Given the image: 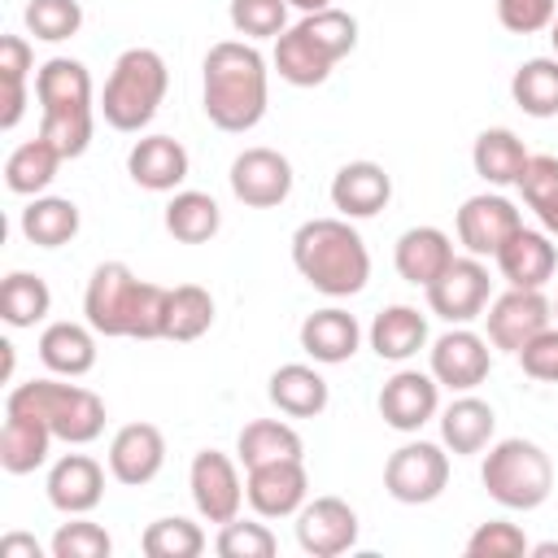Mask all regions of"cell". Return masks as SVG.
I'll return each mask as SVG.
<instances>
[{
  "mask_svg": "<svg viewBox=\"0 0 558 558\" xmlns=\"http://www.w3.org/2000/svg\"><path fill=\"white\" fill-rule=\"evenodd\" d=\"M244 497H248V506L262 519H288V514H296L305 506V497H310L305 462L301 458H279V462L248 466Z\"/></svg>",
  "mask_w": 558,
  "mask_h": 558,
  "instance_id": "cell-13",
  "label": "cell"
},
{
  "mask_svg": "<svg viewBox=\"0 0 558 558\" xmlns=\"http://www.w3.org/2000/svg\"><path fill=\"white\" fill-rule=\"evenodd\" d=\"M493 427H497V414L480 397H458L440 414V440L453 453H480V449H488Z\"/></svg>",
  "mask_w": 558,
  "mask_h": 558,
  "instance_id": "cell-29",
  "label": "cell"
},
{
  "mask_svg": "<svg viewBox=\"0 0 558 558\" xmlns=\"http://www.w3.org/2000/svg\"><path fill=\"white\" fill-rule=\"evenodd\" d=\"M514 357H519L523 375H532V379H541V384H558V327L536 331Z\"/></svg>",
  "mask_w": 558,
  "mask_h": 558,
  "instance_id": "cell-49",
  "label": "cell"
},
{
  "mask_svg": "<svg viewBox=\"0 0 558 558\" xmlns=\"http://www.w3.org/2000/svg\"><path fill=\"white\" fill-rule=\"evenodd\" d=\"M527 157H532V153L523 148V140H519L514 131H506V126H488V131H480V135H475V148H471L475 174L488 179L493 187H510V183H519Z\"/></svg>",
  "mask_w": 558,
  "mask_h": 558,
  "instance_id": "cell-26",
  "label": "cell"
},
{
  "mask_svg": "<svg viewBox=\"0 0 558 558\" xmlns=\"http://www.w3.org/2000/svg\"><path fill=\"white\" fill-rule=\"evenodd\" d=\"M488 366H493L488 340L475 336L471 327H449V331L432 344V375H436L440 388L471 392L475 384L488 379Z\"/></svg>",
  "mask_w": 558,
  "mask_h": 558,
  "instance_id": "cell-16",
  "label": "cell"
},
{
  "mask_svg": "<svg viewBox=\"0 0 558 558\" xmlns=\"http://www.w3.org/2000/svg\"><path fill=\"white\" fill-rule=\"evenodd\" d=\"M166 87H170V70L161 61V52L153 48H126L109 78H105V92H100V113L113 131H144L161 100H166Z\"/></svg>",
  "mask_w": 558,
  "mask_h": 558,
  "instance_id": "cell-4",
  "label": "cell"
},
{
  "mask_svg": "<svg viewBox=\"0 0 558 558\" xmlns=\"http://www.w3.org/2000/svg\"><path fill=\"white\" fill-rule=\"evenodd\" d=\"M140 296H144V279H135V270L126 262H100L83 292L87 327L96 336H131Z\"/></svg>",
  "mask_w": 558,
  "mask_h": 558,
  "instance_id": "cell-7",
  "label": "cell"
},
{
  "mask_svg": "<svg viewBox=\"0 0 558 558\" xmlns=\"http://www.w3.org/2000/svg\"><path fill=\"white\" fill-rule=\"evenodd\" d=\"M558 0H497V17L510 35H536L554 22Z\"/></svg>",
  "mask_w": 558,
  "mask_h": 558,
  "instance_id": "cell-48",
  "label": "cell"
},
{
  "mask_svg": "<svg viewBox=\"0 0 558 558\" xmlns=\"http://www.w3.org/2000/svg\"><path fill=\"white\" fill-rule=\"evenodd\" d=\"M52 427L35 414H13L4 410V427H0V466L9 475H26L35 466H44L48 445H52Z\"/></svg>",
  "mask_w": 558,
  "mask_h": 558,
  "instance_id": "cell-25",
  "label": "cell"
},
{
  "mask_svg": "<svg viewBox=\"0 0 558 558\" xmlns=\"http://www.w3.org/2000/svg\"><path fill=\"white\" fill-rule=\"evenodd\" d=\"M222 227V214H218V201L209 192H174L170 205H166V231L179 240V244H205L209 235H218Z\"/></svg>",
  "mask_w": 558,
  "mask_h": 558,
  "instance_id": "cell-36",
  "label": "cell"
},
{
  "mask_svg": "<svg viewBox=\"0 0 558 558\" xmlns=\"http://www.w3.org/2000/svg\"><path fill=\"white\" fill-rule=\"evenodd\" d=\"M231 192L248 209H275L292 192V161L275 148H244L231 161Z\"/></svg>",
  "mask_w": 558,
  "mask_h": 558,
  "instance_id": "cell-12",
  "label": "cell"
},
{
  "mask_svg": "<svg viewBox=\"0 0 558 558\" xmlns=\"http://www.w3.org/2000/svg\"><path fill=\"white\" fill-rule=\"evenodd\" d=\"M292 266L323 296H353L371 279V253L349 218H310L292 235Z\"/></svg>",
  "mask_w": 558,
  "mask_h": 558,
  "instance_id": "cell-2",
  "label": "cell"
},
{
  "mask_svg": "<svg viewBox=\"0 0 558 558\" xmlns=\"http://www.w3.org/2000/svg\"><path fill=\"white\" fill-rule=\"evenodd\" d=\"M214 327V296L201 283H179L166 296V327L161 340H196Z\"/></svg>",
  "mask_w": 558,
  "mask_h": 558,
  "instance_id": "cell-39",
  "label": "cell"
},
{
  "mask_svg": "<svg viewBox=\"0 0 558 558\" xmlns=\"http://www.w3.org/2000/svg\"><path fill=\"white\" fill-rule=\"evenodd\" d=\"M427 344V318L414 305H388L371 323V349L388 362H405Z\"/></svg>",
  "mask_w": 558,
  "mask_h": 558,
  "instance_id": "cell-31",
  "label": "cell"
},
{
  "mask_svg": "<svg viewBox=\"0 0 558 558\" xmlns=\"http://www.w3.org/2000/svg\"><path fill=\"white\" fill-rule=\"evenodd\" d=\"M392 201V179L379 161H349L331 179V205L340 218H375Z\"/></svg>",
  "mask_w": 558,
  "mask_h": 558,
  "instance_id": "cell-20",
  "label": "cell"
},
{
  "mask_svg": "<svg viewBox=\"0 0 558 558\" xmlns=\"http://www.w3.org/2000/svg\"><path fill=\"white\" fill-rule=\"evenodd\" d=\"M436 410H440V384L432 371L427 375L423 371H397L379 388V414L397 432H418Z\"/></svg>",
  "mask_w": 558,
  "mask_h": 558,
  "instance_id": "cell-17",
  "label": "cell"
},
{
  "mask_svg": "<svg viewBox=\"0 0 558 558\" xmlns=\"http://www.w3.org/2000/svg\"><path fill=\"white\" fill-rule=\"evenodd\" d=\"M331 65H336V61H331L301 26H288V31L275 39V70H279V78L292 83V87H318V83H327Z\"/></svg>",
  "mask_w": 558,
  "mask_h": 558,
  "instance_id": "cell-30",
  "label": "cell"
},
{
  "mask_svg": "<svg viewBox=\"0 0 558 558\" xmlns=\"http://www.w3.org/2000/svg\"><path fill=\"white\" fill-rule=\"evenodd\" d=\"M519 192H523L527 209H536V218H545L558 205V157L554 153L527 157V166L519 174Z\"/></svg>",
  "mask_w": 558,
  "mask_h": 558,
  "instance_id": "cell-46",
  "label": "cell"
},
{
  "mask_svg": "<svg viewBox=\"0 0 558 558\" xmlns=\"http://www.w3.org/2000/svg\"><path fill=\"white\" fill-rule=\"evenodd\" d=\"M78 26H83L78 0H31L26 4V31L44 44H61V39L78 35Z\"/></svg>",
  "mask_w": 558,
  "mask_h": 558,
  "instance_id": "cell-42",
  "label": "cell"
},
{
  "mask_svg": "<svg viewBox=\"0 0 558 558\" xmlns=\"http://www.w3.org/2000/svg\"><path fill=\"white\" fill-rule=\"evenodd\" d=\"M392 262H397V275L405 283L427 288L453 262V244L440 227H410V231H401V240L392 248Z\"/></svg>",
  "mask_w": 558,
  "mask_h": 558,
  "instance_id": "cell-23",
  "label": "cell"
},
{
  "mask_svg": "<svg viewBox=\"0 0 558 558\" xmlns=\"http://www.w3.org/2000/svg\"><path fill=\"white\" fill-rule=\"evenodd\" d=\"M296 545L314 558H336L357 545V510L340 497H314L296 510Z\"/></svg>",
  "mask_w": 558,
  "mask_h": 558,
  "instance_id": "cell-14",
  "label": "cell"
},
{
  "mask_svg": "<svg viewBox=\"0 0 558 558\" xmlns=\"http://www.w3.org/2000/svg\"><path fill=\"white\" fill-rule=\"evenodd\" d=\"M35 100H39V135L57 144V153L83 157L92 144V74L74 57H52L35 74Z\"/></svg>",
  "mask_w": 558,
  "mask_h": 558,
  "instance_id": "cell-3",
  "label": "cell"
},
{
  "mask_svg": "<svg viewBox=\"0 0 558 558\" xmlns=\"http://www.w3.org/2000/svg\"><path fill=\"white\" fill-rule=\"evenodd\" d=\"M231 26L244 39H279L288 31V0H231Z\"/></svg>",
  "mask_w": 558,
  "mask_h": 558,
  "instance_id": "cell-44",
  "label": "cell"
},
{
  "mask_svg": "<svg viewBox=\"0 0 558 558\" xmlns=\"http://www.w3.org/2000/svg\"><path fill=\"white\" fill-rule=\"evenodd\" d=\"M357 340H362L357 318H353L349 310H336V305L314 310V314L301 323V349H305L314 362H327V366L349 362V357L357 353Z\"/></svg>",
  "mask_w": 558,
  "mask_h": 558,
  "instance_id": "cell-24",
  "label": "cell"
},
{
  "mask_svg": "<svg viewBox=\"0 0 558 558\" xmlns=\"http://www.w3.org/2000/svg\"><path fill=\"white\" fill-rule=\"evenodd\" d=\"M296 26H301V31H305L331 61L349 57L353 44H357V22H353L344 9H318V13H305Z\"/></svg>",
  "mask_w": 558,
  "mask_h": 558,
  "instance_id": "cell-41",
  "label": "cell"
},
{
  "mask_svg": "<svg viewBox=\"0 0 558 558\" xmlns=\"http://www.w3.org/2000/svg\"><path fill=\"white\" fill-rule=\"evenodd\" d=\"M523 227L519 209L497 196V192H480V196H466L462 209H458V240L471 257H497V248Z\"/></svg>",
  "mask_w": 558,
  "mask_h": 558,
  "instance_id": "cell-15",
  "label": "cell"
},
{
  "mask_svg": "<svg viewBox=\"0 0 558 558\" xmlns=\"http://www.w3.org/2000/svg\"><path fill=\"white\" fill-rule=\"evenodd\" d=\"M161 462H166V436L153 423H126L109 440V475L126 488L157 480Z\"/></svg>",
  "mask_w": 558,
  "mask_h": 558,
  "instance_id": "cell-18",
  "label": "cell"
},
{
  "mask_svg": "<svg viewBox=\"0 0 558 558\" xmlns=\"http://www.w3.org/2000/svg\"><path fill=\"white\" fill-rule=\"evenodd\" d=\"M488 270L480 257H453L432 283H427V305L436 318H445L449 327H466L471 318H480L488 310Z\"/></svg>",
  "mask_w": 558,
  "mask_h": 558,
  "instance_id": "cell-9",
  "label": "cell"
},
{
  "mask_svg": "<svg viewBox=\"0 0 558 558\" xmlns=\"http://www.w3.org/2000/svg\"><path fill=\"white\" fill-rule=\"evenodd\" d=\"M541 222H545V231H549V235H558V205H554V209H549Z\"/></svg>",
  "mask_w": 558,
  "mask_h": 558,
  "instance_id": "cell-53",
  "label": "cell"
},
{
  "mask_svg": "<svg viewBox=\"0 0 558 558\" xmlns=\"http://www.w3.org/2000/svg\"><path fill=\"white\" fill-rule=\"evenodd\" d=\"M510 96L527 118H558V57H532L514 70Z\"/></svg>",
  "mask_w": 558,
  "mask_h": 558,
  "instance_id": "cell-35",
  "label": "cell"
},
{
  "mask_svg": "<svg viewBox=\"0 0 558 558\" xmlns=\"http://www.w3.org/2000/svg\"><path fill=\"white\" fill-rule=\"evenodd\" d=\"M235 453H240V462L248 471V466H262V462L301 458L305 445H301V436L288 423H279V418H253V423H244V432L235 440Z\"/></svg>",
  "mask_w": 558,
  "mask_h": 558,
  "instance_id": "cell-37",
  "label": "cell"
},
{
  "mask_svg": "<svg viewBox=\"0 0 558 558\" xmlns=\"http://www.w3.org/2000/svg\"><path fill=\"white\" fill-rule=\"evenodd\" d=\"M48 310H52V292H48V283L39 275H31V270L4 275V283H0V318L9 327H35V323L48 318Z\"/></svg>",
  "mask_w": 558,
  "mask_h": 558,
  "instance_id": "cell-38",
  "label": "cell"
},
{
  "mask_svg": "<svg viewBox=\"0 0 558 558\" xmlns=\"http://www.w3.org/2000/svg\"><path fill=\"white\" fill-rule=\"evenodd\" d=\"M549 44H554V57H558V13H554V22H549Z\"/></svg>",
  "mask_w": 558,
  "mask_h": 558,
  "instance_id": "cell-54",
  "label": "cell"
},
{
  "mask_svg": "<svg viewBox=\"0 0 558 558\" xmlns=\"http://www.w3.org/2000/svg\"><path fill=\"white\" fill-rule=\"evenodd\" d=\"M39 362L52 375H87L96 366V336L83 323H48L39 336Z\"/></svg>",
  "mask_w": 558,
  "mask_h": 558,
  "instance_id": "cell-27",
  "label": "cell"
},
{
  "mask_svg": "<svg viewBox=\"0 0 558 558\" xmlns=\"http://www.w3.org/2000/svg\"><path fill=\"white\" fill-rule=\"evenodd\" d=\"M126 174L148 192H174L187 179V148L174 135H144L126 153Z\"/></svg>",
  "mask_w": 558,
  "mask_h": 558,
  "instance_id": "cell-22",
  "label": "cell"
},
{
  "mask_svg": "<svg viewBox=\"0 0 558 558\" xmlns=\"http://www.w3.org/2000/svg\"><path fill=\"white\" fill-rule=\"evenodd\" d=\"M187 488H192V501L201 510L205 523H231L244 506V484H240V471L227 453L218 449H201L192 458V471H187Z\"/></svg>",
  "mask_w": 558,
  "mask_h": 558,
  "instance_id": "cell-11",
  "label": "cell"
},
{
  "mask_svg": "<svg viewBox=\"0 0 558 558\" xmlns=\"http://www.w3.org/2000/svg\"><path fill=\"white\" fill-rule=\"evenodd\" d=\"M52 558H109L113 541L100 523L92 519H74V523H61L57 536H52Z\"/></svg>",
  "mask_w": 558,
  "mask_h": 558,
  "instance_id": "cell-45",
  "label": "cell"
},
{
  "mask_svg": "<svg viewBox=\"0 0 558 558\" xmlns=\"http://www.w3.org/2000/svg\"><path fill=\"white\" fill-rule=\"evenodd\" d=\"M554 318H558V305H554Z\"/></svg>",
  "mask_w": 558,
  "mask_h": 558,
  "instance_id": "cell-55",
  "label": "cell"
},
{
  "mask_svg": "<svg viewBox=\"0 0 558 558\" xmlns=\"http://www.w3.org/2000/svg\"><path fill=\"white\" fill-rule=\"evenodd\" d=\"M292 9H301V13H318V9H331V0H288Z\"/></svg>",
  "mask_w": 558,
  "mask_h": 558,
  "instance_id": "cell-51",
  "label": "cell"
},
{
  "mask_svg": "<svg viewBox=\"0 0 558 558\" xmlns=\"http://www.w3.org/2000/svg\"><path fill=\"white\" fill-rule=\"evenodd\" d=\"M488 344L501 353H519L536 331L549 327L554 305L545 301L541 288H510L488 305Z\"/></svg>",
  "mask_w": 558,
  "mask_h": 558,
  "instance_id": "cell-10",
  "label": "cell"
},
{
  "mask_svg": "<svg viewBox=\"0 0 558 558\" xmlns=\"http://www.w3.org/2000/svg\"><path fill=\"white\" fill-rule=\"evenodd\" d=\"M449 484V453L432 440H410L384 462V488L401 506H427Z\"/></svg>",
  "mask_w": 558,
  "mask_h": 558,
  "instance_id": "cell-8",
  "label": "cell"
},
{
  "mask_svg": "<svg viewBox=\"0 0 558 558\" xmlns=\"http://www.w3.org/2000/svg\"><path fill=\"white\" fill-rule=\"evenodd\" d=\"M527 536L519 523H506V519H493V523H480L471 536H466V554L471 558H519L527 554Z\"/></svg>",
  "mask_w": 558,
  "mask_h": 558,
  "instance_id": "cell-47",
  "label": "cell"
},
{
  "mask_svg": "<svg viewBox=\"0 0 558 558\" xmlns=\"http://www.w3.org/2000/svg\"><path fill=\"white\" fill-rule=\"evenodd\" d=\"M140 545H144L148 558H196L205 549V532L192 519H179L174 514V519L148 523L144 536H140Z\"/></svg>",
  "mask_w": 558,
  "mask_h": 558,
  "instance_id": "cell-40",
  "label": "cell"
},
{
  "mask_svg": "<svg viewBox=\"0 0 558 558\" xmlns=\"http://www.w3.org/2000/svg\"><path fill=\"white\" fill-rule=\"evenodd\" d=\"M497 270L510 288H545L558 270V248L549 244L545 231L519 227L501 248H497Z\"/></svg>",
  "mask_w": 558,
  "mask_h": 558,
  "instance_id": "cell-21",
  "label": "cell"
},
{
  "mask_svg": "<svg viewBox=\"0 0 558 558\" xmlns=\"http://www.w3.org/2000/svg\"><path fill=\"white\" fill-rule=\"evenodd\" d=\"M4 410L44 418L52 427V436L65 440V445H92L105 432V401L92 388H78V384L26 379L4 397Z\"/></svg>",
  "mask_w": 558,
  "mask_h": 558,
  "instance_id": "cell-5",
  "label": "cell"
},
{
  "mask_svg": "<svg viewBox=\"0 0 558 558\" xmlns=\"http://www.w3.org/2000/svg\"><path fill=\"white\" fill-rule=\"evenodd\" d=\"M22 235L35 248H61L78 235V205L70 196H35L22 209Z\"/></svg>",
  "mask_w": 558,
  "mask_h": 558,
  "instance_id": "cell-33",
  "label": "cell"
},
{
  "mask_svg": "<svg viewBox=\"0 0 558 558\" xmlns=\"http://www.w3.org/2000/svg\"><path fill=\"white\" fill-rule=\"evenodd\" d=\"M0 558H39V541L9 532V536H0Z\"/></svg>",
  "mask_w": 558,
  "mask_h": 558,
  "instance_id": "cell-50",
  "label": "cell"
},
{
  "mask_svg": "<svg viewBox=\"0 0 558 558\" xmlns=\"http://www.w3.org/2000/svg\"><path fill=\"white\" fill-rule=\"evenodd\" d=\"M270 401L283 410V414H292V418H314V414H323L327 410V379L314 371V366H305V362H288V366H279L275 375H270Z\"/></svg>",
  "mask_w": 558,
  "mask_h": 558,
  "instance_id": "cell-28",
  "label": "cell"
},
{
  "mask_svg": "<svg viewBox=\"0 0 558 558\" xmlns=\"http://www.w3.org/2000/svg\"><path fill=\"white\" fill-rule=\"evenodd\" d=\"M44 488H48V501L61 514H87L105 497V466L87 453H65V458L52 462Z\"/></svg>",
  "mask_w": 558,
  "mask_h": 558,
  "instance_id": "cell-19",
  "label": "cell"
},
{
  "mask_svg": "<svg viewBox=\"0 0 558 558\" xmlns=\"http://www.w3.org/2000/svg\"><path fill=\"white\" fill-rule=\"evenodd\" d=\"M532 554L536 558H558V541H541V545H532Z\"/></svg>",
  "mask_w": 558,
  "mask_h": 558,
  "instance_id": "cell-52",
  "label": "cell"
},
{
  "mask_svg": "<svg viewBox=\"0 0 558 558\" xmlns=\"http://www.w3.org/2000/svg\"><path fill=\"white\" fill-rule=\"evenodd\" d=\"M35 65V52L22 35L0 39V131H13L26 113V74Z\"/></svg>",
  "mask_w": 558,
  "mask_h": 558,
  "instance_id": "cell-34",
  "label": "cell"
},
{
  "mask_svg": "<svg viewBox=\"0 0 558 558\" xmlns=\"http://www.w3.org/2000/svg\"><path fill=\"white\" fill-rule=\"evenodd\" d=\"M266 113V57L244 39L205 52V118L218 131H253Z\"/></svg>",
  "mask_w": 558,
  "mask_h": 558,
  "instance_id": "cell-1",
  "label": "cell"
},
{
  "mask_svg": "<svg viewBox=\"0 0 558 558\" xmlns=\"http://www.w3.org/2000/svg\"><path fill=\"white\" fill-rule=\"evenodd\" d=\"M61 161L65 157L57 153V144H48L44 135H35V140H26V144H17L9 153V161H4V187L17 192V196H39L57 179V166Z\"/></svg>",
  "mask_w": 558,
  "mask_h": 558,
  "instance_id": "cell-32",
  "label": "cell"
},
{
  "mask_svg": "<svg viewBox=\"0 0 558 558\" xmlns=\"http://www.w3.org/2000/svg\"><path fill=\"white\" fill-rule=\"evenodd\" d=\"M214 549H218L222 558H275L279 541H275V532H270L266 523H248V519L235 514L231 523H218Z\"/></svg>",
  "mask_w": 558,
  "mask_h": 558,
  "instance_id": "cell-43",
  "label": "cell"
},
{
  "mask_svg": "<svg viewBox=\"0 0 558 558\" xmlns=\"http://www.w3.org/2000/svg\"><path fill=\"white\" fill-rule=\"evenodd\" d=\"M480 480H484V488H488V497L497 506H506V510H536L549 497V488H554V466H549V453L536 440L510 436V440H497L484 453Z\"/></svg>",
  "mask_w": 558,
  "mask_h": 558,
  "instance_id": "cell-6",
  "label": "cell"
}]
</instances>
